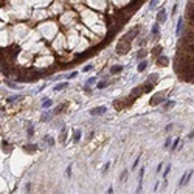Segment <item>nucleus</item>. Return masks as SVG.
<instances>
[{
    "label": "nucleus",
    "instance_id": "obj_3",
    "mask_svg": "<svg viewBox=\"0 0 194 194\" xmlns=\"http://www.w3.org/2000/svg\"><path fill=\"white\" fill-rule=\"evenodd\" d=\"M165 98H166L165 92H160V93H157V95H154V96L151 98V104H152V106H157V104L163 103V101H165Z\"/></svg>",
    "mask_w": 194,
    "mask_h": 194
},
{
    "label": "nucleus",
    "instance_id": "obj_8",
    "mask_svg": "<svg viewBox=\"0 0 194 194\" xmlns=\"http://www.w3.org/2000/svg\"><path fill=\"white\" fill-rule=\"evenodd\" d=\"M147 82H149V84H157V82H159V75H157V73H152V75H149V78H147Z\"/></svg>",
    "mask_w": 194,
    "mask_h": 194
},
{
    "label": "nucleus",
    "instance_id": "obj_25",
    "mask_svg": "<svg viewBox=\"0 0 194 194\" xmlns=\"http://www.w3.org/2000/svg\"><path fill=\"white\" fill-rule=\"evenodd\" d=\"M59 138H61V141H64V140H65V129H62V131H61Z\"/></svg>",
    "mask_w": 194,
    "mask_h": 194
},
{
    "label": "nucleus",
    "instance_id": "obj_5",
    "mask_svg": "<svg viewBox=\"0 0 194 194\" xmlns=\"http://www.w3.org/2000/svg\"><path fill=\"white\" fill-rule=\"evenodd\" d=\"M191 177H192V169H191V171H188L186 174L183 175V180H182V182H180L179 185H180V186H183V185H186V183H188V180H189Z\"/></svg>",
    "mask_w": 194,
    "mask_h": 194
},
{
    "label": "nucleus",
    "instance_id": "obj_36",
    "mask_svg": "<svg viewBox=\"0 0 194 194\" xmlns=\"http://www.w3.org/2000/svg\"><path fill=\"white\" fill-rule=\"evenodd\" d=\"M98 87H99V89H103V87H106V82H99V84H98Z\"/></svg>",
    "mask_w": 194,
    "mask_h": 194
},
{
    "label": "nucleus",
    "instance_id": "obj_12",
    "mask_svg": "<svg viewBox=\"0 0 194 194\" xmlns=\"http://www.w3.org/2000/svg\"><path fill=\"white\" fill-rule=\"evenodd\" d=\"M121 70H123V67H121V65H115L112 70H110V73H112V75H115V73H120Z\"/></svg>",
    "mask_w": 194,
    "mask_h": 194
},
{
    "label": "nucleus",
    "instance_id": "obj_4",
    "mask_svg": "<svg viewBox=\"0 0 194 194\" xmlns=\"http://www.w3.org/2000/svg\"><path fill=\"white\" fill-rule=\"evenodd\" d=\"M106 110H107L106 107H95V109L90 110V115H93V117L95 115H101V113H106Z\"/></svg>",
    "mask_w": 194,
    "mask_h": 194
},
{
    "label": "nucleus",
    "instance_id": "obj_23",
    "mask_svg": "<svg viewBox=\"0 0 194 194\" xmlns=\"http://www.w3.org/2000/svg\"><path fill=\"white\" fill-rule=\"evenodd\" d=\"M79 138H81V132H79V131H76V132H75V135H73V140H75V141H79Z\"/></svg>",
    "mask_w": 194,
    "mask_h": 194
},
{
    "label": "nucleus",
    "instance_id": "obj_26",
    "mask_svg": "<svg viewBox=\"0 0 194 194\" xmlns=\"http://www.w3.org/2000/svg\"><path fill=\"white\" fill-rule=\"evenodd\" d=\"M169 171H171V165H168V166H166V169H165V172H163V177H166V175L169 174Z\"/></svg>",
    "mask_w": 194,
    "mask_h": 194
},
{
    "label": "nucleus",
    "instance_id": "obj_29",
    "mask_svg": "<svg viewBox=\"0 0 194 194\" xmlns=\"http://www.w3.org/2000/svg\"><path fill=\"white\" fill-rule=\"evenodd\" d=\"M179 141H180V140H179V138H177V140H175V141L172 143V147H171V149H172V151L175 149V147H177V144H179Z\"/></svg>",
    "mask_w": 194,
    "mask_h": 194
},
{
    "label": "nucleus",
    "instance_id": "obj_15",
    "mask_svg": "<svg viewBox=\"0 0 194 194\" xmlns=\"http://www.w3.org/2000/svg\"><path fill=\"white\" fill-rule=\"evenodd\" d=\"M182 25H183V19H179V23H177V36L182 33Z\"/></svg>",
    "mask_w": 194,
    "mask_h": 194
},
{
    "label": "nucleus",
    "instance_id": "obj_2",
    "mask_svg": "<svg viewBox=\"0 0 194 194\" xmlns=\"http://www.w3.org/2000/svg\"><path fill=\"white\" fill-rule=\"evenodd\" d=\"M138 33H140V25H137V26H134V28L131 30V31H129L127 34H124L123 36V41H129V42H131L132 39H135L137 37V36H138Z\"/></svg>",
    "mask_w": 194,
    "mask_h": 194
},
{
    "label": "nucleus",
    "instance_id": "obj_10",
    "mask_svg": "<svg viewBox=\"0 0 194 194\" xmlns=\"http://www.w3.org/2000/svg\"><path fill=\"white\" fill-rule=\"evenodd\" d=\"M113 107H115V109H123V99L113 101Z\"/></svg>",
    "mask_w": 194,
    "mask_h": 194
},
{
    "label": "nucleus",
    "instance_id": "obj_21",
    "mask_svg": "<svg viewBox=\"0 0 194 194\" xmlns=\"http://www.w3.org/2000/svg\"><path fill=\"white\" fill-rule=\"evenodd\" d=\"M152 53H154V56H159V54L162 53V47H155V48L152 50Z\"/></svg>",
    "mask_w": 194,
    "mask_h": 194
},
{
    "label": "nucleus",
    "instance_id": "obj_17",
    "mask_svg": "<svg viewBox=\"0 0 194 194\" xmlns=\"http://www.w3.org/2000/svg\"><path fill=\"white\" fill-rule=\"evenodd\" d=\"M19 99H22V96H19V95H16V96H10V98H8V103H13V101H19Z\"/></svg>",
    "mask_w": 194,
    "mask_h": 194
},
{
    "label": "nucleus",
    "instance_id": "obj_28",
    "mask_svg": "<svg viewBox=\"0 0 194 194\" xmlns=\"http://www.w3.org/2000/svg\"><path fill=\"white\" fill-rule=\"evenodd\" d=\"M93 84H95V78H90L87 81V86H93Z\"/></svg>",
    "mask_w": 194,
    "mask_h": 194
},
{
    "label": "nucleus",
    "instance_id": "obj_9",
    "mask_svg": "<svg viewBox=\"0 0 194 194\" xmlns=\"http://www.w3.org/2000/svg\"><path fill=\"white\" fill-rule=\"evenodd\" d=\"M67 87H68V82H61V84L54 86V92H59V90H62V89H67Z\"/></svg>",
    "mask_w": 194,
    "mask_h": 194
},
{
    "label": "nucleus",
    "instance_id": "obj_16",
    "mask_svg": "<svg viewBox=\"0 0 194 194\" xmlns=\"http://www.w3.org/2000/svg\"><path fill=\"white\" fill-rule=\"evenodd\" d=\"M51 104H53V103H51L50 99H45L44 104H42V107H44V109H48V107H51Z\"/></svg>",
    "mask_w": 194,
    "mask_h": 194
},
{
    "label": "nucleus",
    "instance_id": "obj_33",
    "mask_svg": "<svg viewBox=\"0 0 194 194\" xmlns=\"http://www.w3.org/2000/svg\"><path fill=\"white\" fill-rule=\"evenodd\" d=\"M172 127H174V124H168V126H166V131H168V132L172 131Z\"/></svg>",
    "mask_w": 194,
    "mask_h": 194
},
{
    "label": "nucleus",
    "instance_id": "obj_37",
    "mask_svg": "<svg viewBox=\"0 0 194 194\" xmlns=\"http://www.w3.org/2000/svg\"><path fill=\"white\" fill-rule=\"evenodd\" d=\"M177 13V5H174V8H172V14H175Z\"/></svg>",
    "mask_w": 194,
    "mask_h": 194
},
{
    "label": "nucleus",
    "instance_id": "obj_30",
    "mask_svg": "<svg viewBox=\"0 0 194 194\" xmlns=\"http://www.w3.org/2000/svg\"><path fill=\"white\" fill-rule=\"evenodd\" d=\"M110 168V163H106L104 165V168H103V172H107V169Z\"/></svg>",
    "mask_w": 194,
    "mask_h": 194
},
{
    "label": "nucleus",
    "instance_id": "obj_38",
    "mask_svg": "<svg viewBox=\"0 0 194 194\" xmlns=\"http://www.w3.org/2000/svg\"><path fill=\"white\" fill-rule=\"evenodd\" d=\"M70 174H71V168L68 166V168H67V175H70Z\"/></svg>",
    "mask_w": 194,
    "mask_h": 194
},
{
    "label": "nucleus",
    "instance_id": "obj_11",
    "mask_svg": "<svg viewBox=\"0 0 194 194\" xmlns=\"http://www.w3.org/2000/svg\"><path fill=\"white\" fill-rule=\"evenodd\" d=\"M174 104H175V103H174V101H168V103H166V104H165V107H163V110H169V109H172V107H174Z\"/></svg>",
    "mask_w": 194,
    "mask_h": 194
},
{
    "label": "nucleus",
    "instance_id": "obj_14",
    "mask_svg": "<svg viewBox=\"0 0 194 194\" xmlns=\"http://www.w3.org/2000/svg\"><path fill=\"white\" fill-rule=\"evenodd\" d=\"M146 61H143V62H140V65H138V71H144L146 70Z\"/></svg>",
    "mask_w": 194,
    "mask_h": 194
},
{
    "label": "nucleus",
    "instance_id": "obj_31",
    "mask_svg": "<svg viewBox=\"0 0 194 194\" xmlns=\"http://www.w3.org/2000/svg\"><path fill=\"white\" fill-rule=\"evenodd\" d=\"M171 146V138H166V143H165V147H169Z\"/></svg>",
    "mask_w": 194,
    "mask_h": 194
},
{
    "label": "nucleus",
    "instance_id": "obj_24",
    "mask_svg": "<svg viewBox=\"0 0 194 194\" xmlns=\"http://www.w3.org/2000/svg\"><path fill=\"white\" fill-rule=\"evenodd\" d=\"M45 140H47V143H48V146H51V144L54 143V140H53V138H51V137H48V135H47V137H45Z\"/></svg>",
    "mask_w": 194,
    "mask_h": 194
},
{
    "label": "nucleus",
    "instance_id": "obj_27",
    "mask_svg": "<svg viewBox=\"0 0 194 194\" xmlns=\"http://www.w3.org/2000/svg\"><path fill=\"white\" fill-rule=\"evenodd\" d=\"M138 162H140V157H137L135 162H134V166H132V169H137V166H138Z\"/></svg>",
    "mask_w": 194,
    "mask_h": 194
},
{
    "label": "nucleus",
    "instance_id": "obj_35",
    "mask_svg": "<svg viewBox=\"0 0 194 194\" xmlns=\"http://www.w3.org/2000/svg\"><path fill=\"white\" fill-rule=\"evenodd\" d=\"M75 76H76V71H73V73H70V75H68V79L70 78H75Z\"/></svg>",
    "mask_w": 194,
    "mask_h": 194
},
{
    "label": "nucleus",
    "instance_id": "obj_1",
    "mask_svg": "<svg viewBox=\"0 0 194 194\" xmlns=\"http://www.w3.org/2000/svg\"><path fill=\"white\" fill-rule=\"evenodd\" d=\"M129 50H131V44H129L127 41H120L118 44H117V53L118 54H124V53H127Z\"/></svg>",
    "mask_w": 194,
    "mask_h": 194
},
{
    "label": "nucleus",
    "instance_id": "obj_20",
    "mask_svg": "<svg viewBox=\"0 0 194 194\" xmlns=\"http://www.w3.org/2000/svg\"><path fill=\"white\" fill-rule=\"evenodd\" d=\"M157 34H159V23H155L152 26V36H157Z\"/></svg>",
    "mask_w": 194,
    "mask_h": 194
},
{
    "label": "nucleus",
    "instance_id": "obj_39",
    "mask_svg": "<svg viewBox=\"0 0 194 194\" xmlns=\"http://www.w3.org/2000/svg\"><path fill=\"white\" fill-rule=\"evenodd\" d=\"M90 68H92V65H87V67H84V71H89Z\"/></svg>",
    "mask_w": 194,
    "mask_h": 194
},
{
    "label": "nucleus",
    "instance_id": "obj_18",
    "mask_svg": "<svg viewBox=\"0 0 194 194\" xmlns=\"http://www.w3.org/2000/svg\"><path fill=\"white\" fill-rule=\"evenodd\" d=\"M126 175H127V169H124L121 172V175H120V182H126Z\"/></svg>",
    "mask_w": 194,
    "mask_h": 194
},
{
    "label": "nucleus",
    "instance_id": "obj_22",
    "mask_svg": "<svg viewBox=\"0 0 194 194\" xmlns=\"http://www.w3.org/2000/svg\"><path fill=\"white\" fill-rule=\"evenodd\" d=\"M144 56H146V50H140V51H138V56H137V58H138V59H143Z\"/></svg>",
    "mask_w": 194,
    "mask_h": 194
},
{
    "label": "nucleus",
    "instance_id": "obj_6",
    "mask_svg": "<svg viewBox=\"0 0 194 194\" xmlns=\"http://www.w3.org/2000/svg\"><path fill=\"white\" fill-rule=\"evenodd\" d=\"M165 20H166V13H165V10H160L159 16H157V23H163Z\"/></svg>",
    "mask_w": 194,
    "mask_h": 194
},
{
    "label": "nucleus",
    "instance_id": "obj_32",
    "mask_svg": "<svg viewBox=\"0 0 194 194\" xmlns=\"http://www.w3.org/2000/svg\"><path fill=\"white\" fill-rule=\"evenodd\" d=\"M33 134H34V131H33V126H30V129H28V135L31 137Z\"/></svg>",
    "mask_w": 194,
    "mask_h": 194
},
{
    "label": "nucleus",
    "instance_id": "obj_7",
    "mask_svg": "<svg viewBox=\"0 0 194 194\" xmlns=\"http://www.w3.org/2000/svg\"><path fill=\"white\" fill-rule=\"evenodd\" d=\"M157 64H159V65H166V64H168V58L163 56V54H159V56H157Z\"/></svg>",
    "mask_w": 194,
    "mask_h": 194
},
{
    "label": "nucleus",
    "instance_id": "obj_13",
    "mask_svg": "<svg viewBox=\"0 0 194 194\" xmlns=\"http://www.w3.org/2000/svg\"><path fill=\"white\" fill-rule=\"evenodd\" d=\"M65 107H67V104H61L59 107H56V109H54V113H61V112H62V110L65 109Z\"/></svg>",
    "mask_w": 194,
    "mask_h": 194
},
{
    "label": "nucleus",
    "instance_id": "obj_19",
    "mask_svg": "<svg viewBox=\"0 0 194 194\" xmlns=\"http://www.w3.org/2000/svg\"><path fill=\"white\" fill-rule=\"evenodd\" d=\"M37 149V146L36 144H31V146H25V151H30V152H33V151H36Z\"/></svg>",
    "mask_w": 194,
    "mask_h": 194
},
{
    "label": "nucleus",
    "instance_id": "obj_34",
    "mask_svg": "<svg viewBox=\"0 0 194 194\" xmlns=\"http://www.w3.org/2000/svg\"><path fill=\"white\" fill-rule=\"evenodd\" d=\"M157 2H159V0H151V5H149V6H151V8H154V6H155V3H157Z\"/></svg>",
    "mask_w": 194,
    "mask_h": 194
}]
</instances>
